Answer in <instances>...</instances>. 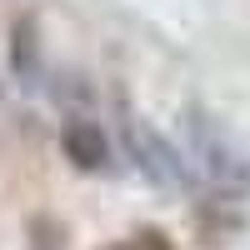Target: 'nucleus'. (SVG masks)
<instances>
[{
    "label": "nucleus",
    "mask_w": 250,
    "mask_h": 250,
    "mask_svg": "<svg viewBox=\"0 0 250 250\" xmlns=\"http://www.w3.org/2000/svg\"><path fill=\"white\" fill-rule=\"evenodd\" d=\"M10 55L20 75H35V20H15L10 30Z\"/></svg>",
    "instance_id": "4"
},
{
    "label": "nucleus",
    "mask_w": 250,
    "mask_h": 250,
    "mask_svg": "<svg viewBox=\"0 0 250 250\" xmlns=\"http://www.w3.org/2000/svg\"><path fill=\"white\" fill-rule=\"evenodd\" d=\"M25 235H30V250H65V225L55 215H30Z\"/></svg>",
    "instance_id": "5"
},
{
    "label": "nucleus",
    "mask_w": 250,
    "mask_h": 250,
    "mask_svg": "<svg viewBox=\"0 0 250 250\" xmlns=\"http://www.w3.org/2000/svg\"><path fill=\"white\" fill-rule=\"evenodd\" d=\"M120 140H125V150H130L135 170H140L145 180L165 185V190H185V185H190V165H185V155H180L165 135H155L150 125L125 105V100H120Z\"/></svg>",
    "instance_id": "1"
},
{
    "label": "nucleus",
    "mask_w": 250,
    "mask_h": 250,
    "mask_svg": "<svg viewBox=\"0 0 250 250\" xmlns=\"http://www.w3.org/2000/svg\"><path fill=\"white\" fill-rule=\"evenodd\" d=\"M185 165H190V175L210 180L215 190H240L245 185V170L235 165L230 145H225L220 125L205 115V110H185Z\"/></svg>",
    "instance_id": "2"
},
{
    "label": "nucleus",
    "mask_w": 250,
    "mask_h": 250,
    "mask_svg": "<svg viewBox=\"0 0 250 250\" xmlns=\"http://www.w3.org/2000/svg\"><path fill=\"white\" fill-rule=\"evenodd\" d=\"M60 150H65V160L80 165V170H105L110 165V140H105V130H100L90 115H70L60 125Z\"/></svg>",
    "instance_id": "3"
},
{
    "label": "nucleus",
    "mask_w": 250,
    "mask_h": 250,
    "mask_svg": "<svg viewBox=\"0 0 250 250\" xmlns=\"http://www.w3.org/2000/svg\"><path fill=\"white\" fill-rule=\"evenodd\" d=\"M125 250H175V245H170L165 230H135L130 240H125Z\"/></svg>",
    "instance_id": "6"
}]
</instances>
